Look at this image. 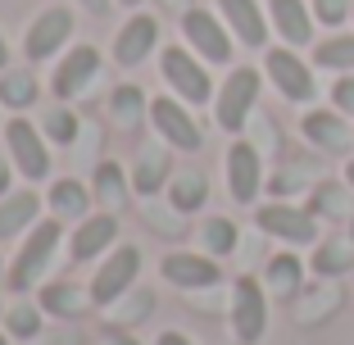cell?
<instances>
[{
  "instance_id": "cell-1",
  "label": "cell",
  "mask_w": 354,
  "mask_h": 345,
  "mask_svg": "<svg viewBox=\"0 0 354 345\" xmlns=\"http://www.w3.org/2000/svg\"><path fill=\"white\" fill-rule=\"evenodd\" d=\"M59 241H64V223H59V218L37 223V227L23 236V245H19V254H14V263L5 268V286H10L14 295H28L32 286L41 282V272L55 263V254H59Z\"/></svg>"
},
{
  "instance_id": "cell-2",
  "label": "cell",
  "mask_w": 354,
  "mask_h": 345,
  "mask_svg": "<svg viewBox=\"0 0 354 345\" xmlns=\"http://www.w3.org/2000/svg\"><path fill=\"white\" fill-rule=\"evenodd\" d=\"M159 68H164V82L173 86V95L187 100V105H209V100L218 95L205 59H200L196 50H187V46H164V50H159Z\"/></svg>"
},
{
  "instance_id": "cell-3",
  "label": "cell",
  "mask_w": 354,
  "mask_h": 345,
  "mask_svg": "<svg viewBox=\"0 0 354 345\" xmlns=\"http://www.w3.org/2000/svg\"><path fill=\"white\" fill-rule=\"evenodd\" d=\"M0 132H5V155L19 168V178L46 182V173H50V141H46L41 123H32L23 114H10V123L0 127Z\"/></svg>"
},
{
  "instance_id": "cell-4",
  "label": "cell",
  "mask_w": 354,
  "mask_h": 345,
  "mask_svg": "<svg viewBox=\"0 0 354 345\" xmlns=\"http://www.w3.org/2000/svg\"><path fill=\"white\" fill-rule=\"evenodd\" d=\"M259 68H250V64H241V68H232L227 82L218 86V95H214V118H218L223 132L236 136L241 127H245V118L254 114V105H259Z\"/></svg>"
},
{
  "instance_id": "cell-5",
  "label": "cell",
  "mask_w": 354,
  "mask_h": 345,
  "mask_svg": "<svg viewBox=\"0 0 354 345\" xmlns=\"http://www.w3.org/2000/svg\"><path fill=\"white\" fill-rule=\"evenodd\" d=\"M182 41L200 55L205 64H227L232 59V28L223 23V14H209L200 5H187L182 10Z\"/></svg>"
},
{
  "instance_id": "cell-6",
  "label": "cell",
  "mask_w": 354,
  "mask_h": 345,
  "mask_svg": "<svg viewBox=\"0 0 354 345\" xmlns=\"http://www.w3.org/2000/svg\"><path fill=\"white\" fill-rule=\"evenodd\" d=\"M73 10L68 5H50V10H41L37 19L28 23V37H23V55H28L32 64H46V59H59L64 50H68V41H73Z\"/></svg>"
},
{
  "instance_id": "cell-7",
  "label": "cell",
  "mask_w": 354,
  "mask_h": 345,
  "mask_svg": "<svg viewBox=\"0 0 354 345\" xmlns=\"http://www.w3.org/2000/svg\"><path fill=\"white\" fill-rule=\"evenodd\" d=\"M136 272H141V250L136 245H114V250L104 254V263L91 272V304L95 309H109L114 300H123L127 291H132Z\"/></svg>"
},
{
  "instance_id": "cell-8",
  "label": "cell",
  "mask_w": 354,
  "mask_h": 345,
  "mask_svg": "<svg viewBox=\"0 0 354 345\" xmlns=\"http://www.w3.org/2000/svg\"><path fill=\"white\" fill-rule=\"evenodd\" d=\"M150 123H155V136L164 141V146H173V150L196 155V150L205 146V132H200V123L191 118V105H187V100H177V95H159V100H150Z\"/></svg>"
},
{
  "instance_id": "cell-9",
  "label": "cell",
  "mask_w": 354,
  "mask_h": 345,
  "mask_svg": "<svg viewBox=\"0 0 354 345\" xmlns=\"http://www.w3.org/2000/svg\"><path fill=\"white\" fill-rule=\"evenodd\" d=\"M95 73H100V50H95L91 41L68 46V50L55 59V73H50L55 100H64V105H68V100H77V95L95 82Z\"/></svg>"
},
{
  "instance_id": "cell-10",
  "label": "cell",
  "mask_w": 354,
  "mask_h": 345,
  "mask_svg": "<svg viewBox=\"0 0 354 345\" xmlns=\"http://www.w3.org/2000/svg\"><path fill=\"white\" fill-rule=\"evenodd\" d=\"M232 332L241 345L263 341V332H268V295L254 277H236V286H232Z\"/></svg>"
},
{
  "instance_id": "cell-11",
  "label": "cell",
  "mask_w": 354,
  "mask_h": 345,
  "mask_svg": "<svg viewBox=\"0 0 354 345\" xmlns=\"http://www.w3.org/2000/svg\"><path fill=\"white\" fill-rule=\"evenodd\" d=\"M263 73H268L272 86H277L286 100H295V105H304V100H313V95H318L313 68L291 50V46H272V50L263 55Z\"/></svg>"
},
{
  "instance_id": "cell-12",
  "label": "cell",
  "mask_w": 354,
  "mask_h": 345,
  "mask_svg": "<svg viewBox=\"0 0 354 345\" xmlns=\"http://www.w3.org/2000/svg\"><path fill=\"white\" fill-rule=\"evenodd\" d=\"M254 223H259L263 236L281 241V245H313L318 241V218H313L309 209H300V205H263L259 214H254Z\"/></svg>"
},
{
  "instance_id": "cell-13",
  "label": "cell",
  "mask_w": 354,
  "mask_h": 345,
  "mask_svg": "<svg viewBox=\"0 0 354 345\" xmlns=\"http://www.w3.org/2000/svg\"><path fill=\"white\" fill-rule=\"evenodd\" d=\"M159 272H164V282L177 286V291H209V286H218V282H223L218 259H214V254H191V250L164 254Z\"/></svg>"
},
{
  "instance_id": "cell-14",
  "label": "cell",
  "mask_w": 354,
  "mask_h": 345,
  "mask_svg": "<svg viewBox=\"0 0 354 345\" xmlns=\"http://www.w3.org/2000/svg\"><path fill=\"white\" fill-rule=\"evenodd\" d=\"M155 46H159V19L155 14L132 10V19L114 32V59L123 68H141L146 55H155Z\"/></svg>"
},
{
  "instance_id": "cell-15",
  "label": "cell",
  "mask_w": 354,
  "mask_h": 345,
  "mask_svg": "<svg viewBox=\"0 0 354 345\" xmlns=\"http://www.w3.org/2000/svg\"><path fill=\"white\" fill-rule=\"evenodd\" d=\"M223 168H227L232 200H236V205H250V200L259 196V187H263V159H259V150H254L250 141H232Z\"/></svg>"
},
{
  "instance_id": "cell-16",
  "label": "cell",
  "mask_w": 354,
  "mask_h": 345,
  "mask_svg": "<svg viewBox=\"0 0 354 345\" xmlns=\"http://www.w3.org/2000/svg\"><path fill=\"white\" fill-rule=\"evenodd\" d=\"M114 245H118V218L109 209L86 214V218L73 227V236H68V254H73V263H91V259H100L104 250H114Z\"/></svg>"
},
{
  "instance_id": "cell-17",
  "label": "cell",
  "mask_w": 354,
  "mask_h": 345,
  "mask_svg": "<svg viewBox=\"0 0 354 345\" xmlns=\"http://www.w3.org/2000/svg\"><path fill=\"white\" fill-rule=\"evenodd\" d=\"M218 14H223V23L232 28V37H236L241 46H250V50H263V46H268L272 23L263 19L259 0H218Z\"/></svg>"
},
{
  "instance_id": "cell-18",
  "label": "cell",
  "mask_w": 354,
  "mask_h": 345,
  "mask_svg": "<svg viewBox=\"0 0 354 345\" xmlns=\"http://www.w3.org/2000/svg\"><path fill=\"white\" fill-rule=\"evenodd\" d=\"M268 23L281 37V46H291V50L313 41V10L304 0H268Z\"/></svg>"
},
{
  "instance_id": "cell-19",
  "label": "cell",
  "mask_w": 354,
  "mask_h": 345,
  "mask_svg": "<svg viewBox=\"0 0 354 345\" xmlns=\"http://www.w3.org/2000/svg\"><path fill=\"white\" fill-rule=\"evenodd\" d=\"M300 132H304V141H313L318 150H332V155L354 146V127H345L341 109H309L300 118Z\"/></svg>"
},
{
  "instance_id": "cell-20",
  "label": "cell",
  "mask_w": 354,
  "mask_h": 345,
  "mask_svg": "<svg viewBox=\"0 0 354 345\" xmlns=\"http://www.w3.org/2000/svg\"><path fill=\"white\" fill-rule=\"evenodd\" d=\"M41 218V196L37 191H10L0 200V245L5 241H23Z\"/></svg>"
},
{
  "instance_id": "cell-21",
  "label": "cell",
  "mask_w": 354,
  "mask_h": 345,
  "mask_svg": "<svg viewBox=\"0 0 354 345\" xmlns=\"http://www.w3.org/2000/svg\"><path fill=\"white\" fill-rule=\"evenodd\" d=\"M46 205H50V218L82 223L86 214H91L95 196H91V187H82L77 178H59V182H50V191H46Z\"/></svg>"
},
{
  "instance_id": "cell-22",
  "label": "cell",
  "mask_w": 354,
  "mask_h": 345,
  "mask_svg": "<svg viewBox=\"0 0 354 345\" xmlns=\"http://www.w3.org/2000/svg\"><path fill=\"white\" fill-rule=\"evenodd\" d=\"M168 182H173V159H168V150L146 146L141 155H136V164H132V191L136 196H155V191H164Z\"/></svg>"
},
{
  "instance_id": "cell-23",
  "label": "cell",
  "mask_w": 354,
  "mask_h": 345,
  "mask_svg": "<svg viewBox=\"0 0 354 345\" xmlns=\"http://www.w3.org/2000/svg\"><path fill=\"white\" fill-rule=\"evenodd\" d=\"M41 100V82L32 68H5L0 73V109H10V114H28L32 105Z\"/></svg>"
},
{
  "instance_id": "cell-24",
  "label": "cell",
  "mask_w": 354,
  "mask_h": 345,
  "mask_svg": "<svg viewBox=\"0 0 354 345\" xmlns=\"http://www.w3.org/2000/svg\"><path fill=\"white\" fill-rule=\"evenodd\" d=\"M127 191H132V178H127V173L114 164V159H104V164H95L91 196H95V205H100V209H109V214H114V209H123Z\"/></svg>"
},
{
  "instance_id": "cell-25",
  "label": "cell",
  "mask_w": 354,
  "mask_h": 345,
  "mask_svg": "<svg viewBox=\"0 0 354 345\" xmlns=\"http://www.w3.org/2000/svg\"><path fill=\"white\" fill-rule=\"evenodd\" d=\"M205 200H209V178L200 173V168H182V173H173V182H168V205H173L177 214L205 209Z\"/></svg>"
},
{
  "instance_id": "cell-26",
  "label": "cell",
  "mask_w": 354,
  "mask_h": 345,
  "mask_svg": "<svg viewBox=\"0 0 354 345\" xmlns=\"http://www.w3.org/2000/svg\"><path fill=\"white\" fill-rule=\"evenodd\" d=\"M37 304H41L50 318H82V309L91 304V295H82V286H73V282H46Z\"/></svg>"
},
{
  "instance_id": "cell-27",
  "label": "cell",
  "mask_w": 354,
  "mask_h": 345,
  "mask_svg": "<svg viewBox=\"0 0 354 345\" xmlns=\"http://www.w3.org/2000/svg\"><path fill=\"white\" fill-rule=\"evenodd\" d=\"M313 272H318V277H341V272H354V241L350 236L318 241V250H313Z\"/></svg>"
},
{
  "instance_id": "cell-28",
  "label": "cell",
  "mask_w": 354,
  "mask_h": 345,
  "mask_svg": "<svg viewBox=\"0 0 354 345\" xmlns=\"http://www.w3.org/2000/svg\"><path fill=\"white\" fill-rule=\"evenodd\" d=\"M109 114H114L118 127H141V118H150V100L136 82H118L114 95H109Z\"/></svg>"
},
{
  "instance_id": "cell-29",
  "label": "cell",
  "mask_w": 354,
  "mask_h": 345,
  "mask_svg": "<svg viewBox=\"0 0 354 345\" xmlns=\"http://www.w3.org/2000/svg\"><path fill=\"white\" fill-rule=\"evenodd\" d=\"M300 282H304V263L295 259L291 250H281V254H272V259H268L263 286H268L272 295H281V300H286V295H295V291H300Z\"/></svg>"
},
{
  "instance_id": "cell-30",
  "label": "cell",
  "mask_w": 354,
  "mask_h": 345,
  "mask_svg": "<svg viewBox=\"0 0 354 345\" xmlns=\"http://www.w3.org/2000/svg\"><path fill=\"white\" fill-rule=\"evenodd\" d=\"M350 191H354V187H350ZM350 191H345V187H336V182H318L304 209H309L313 218H354Z\"/></svg>"
},
{
  "instance_id": "cell-31",
  "label": "cell",
  "mask_w": 354,
  "mask_h": 345,
  "mask_svg": "<svg viewBox=\"0 0 354 345\" xmlns=\"http://www.w3.org/2000/svg\"><path fill=\"white\" fill-rule=\"evenodd\" d=\"M313 64L332 73H354V32H336L327 41L313 46Z\"/></svg>"
},
{
  "instance_id": "cell-32",
  "label": "cell",
  "mask_w": 354,
  "mask_h": 345,
  "mask_svg": "<svg viewBox=\"0 0 354 345\" xmlns=\"http://www.w3.org/2000/svg\"><path fill=\"white\" fill-rule=\"evenodd\" d=\"M41 323H46V309L41 304H28V300H19V304H10L5 309V332H10V341H32V336L41 332Z\"/></svg>"
},
{
  "instance_id": "cell-33",
  "label": "cell",
  "mask_w": 354,
  "mask_h": 345,
  "mask_svg": "<svg viewBox=\"0 0 354 345\" xmlns=\"http://www.w3.org/2000/svg\"><path fill=\"white\" fill-rule=\"evenodd\" d=\"M77 127H82V123H77V114L64 105V100L46 109V123H41L46 141H55V146H73V141H77Z\"/></svg>"
},
{
  "instance_id": "cell-34",
  "label": "cell",
  "mask_w": 354,
  "mask_h": 345,
  "mask_svg": "<svg viewBox=\"0 0 354 345\" xmlns=\"http://www.w3.org/2000/svg\"><path fill=\"white\" fill-rule=\"evenodd\" d=\"M236 223L232 218H209L205 227H200V241H205V250L214 254V259H223V254H232L236 250Z\"/></svg>"
},
{
  "instance_id": "cell-35",
  "label": "cell",
  "mask_w": 354,
  "mask_h": 345,
  "mask_svg": "<svg viewBox=\"0 0 354 345\" xmlns=\"http://www.w3.org/2000/svg\"><path fill=\"white\" fill-rule=\"evenodd\" d=\"M309 10H313V19H318V23H327V28H341V23L354 14V0H313Z\"/></svg>"
},
{
  "instance_id": "cell-36",
  "label": "cell",
  "mask_w": 354,
  "mask_h": 345,
  "mask_svg": "<svg viewBox=\"0 0 354 345\" xmlns=\"http://www.w3.org/2000/svg\"><path fill=\"white\" fill-rule=\"evenodd\" d=\"M332 105L341 109V114H354V73H341L332 86Z\"/></svg>"
},
{
  "instance_id": "cell-37",
  "label": "cell",
  "mask_w": 354,
  "mask_h": 345,
  "mask_svg": "<svg viewBox=\"0 0 354 345\" xmlns=\"http://www.w3.org/2000/svg\"><path fill=\"white\" fill-rule=\"evenodd\" d=\"M14 173H19V168L10 164V155H0V200L10 196V182H14Z\"/></svg>"
},
{
  "instance_id": "cell-38",
  "label": "cell",
  "mask_w": 354,
  "mask_h": 345,
  "mask_svg": "<svg viewBox=\"0 0 354 345\" xmlns=\"http://www.w3.org/2000/svg\"><path fill=\"white\" fill-rule=\"evenodd\" d=\"M155 345H196V341H191V336H182V332H173V327H168V332H159V336H155Z\"/></svg>"
},
{
  "instance_id": "cell-39",
  "label": "cell",
  "mask_w": 354,
  "mask_h": 345,
  "mask_svg": "<svg viewBox=\"0 0 354 345\" xmlns=\"http://www.w3.org/2000/svg\"><path fill=\"white\" fill-rule=\"evenodd\" d=\"M77 5H82L86 14H95V19H100V14H109V5H114V0H77Z\"/></svg>"
},
{
  "instance_id": "cell-40",
  "label": "cell",
  "mask_w": 354,
  "mask_h": 345,
  "mask_svg": "<svg viewBox=\"0 0 354 345\" xmlns=\"http://www.w3.org/2000/svg\"><path fill=\"white\" fill-rule=\"evenodd\" d=\"M100 345H136V336H127V332H109V336H100Z\"/></svg>"
},
{
  "instance_id": "cell-41",
  "label": "cell",
  "mask_w": 354,
  "mask_h": 345,
  "mask_svg": "<svg viewBox=\"0 0 354 345\" xmlns=\"http://www.w3.org/2000/svg\"><path fill=\"white\" fill-rule=\"evenodd\" d=\"M10 68V41H5V32H0V73Z\"/></svg>"
},
{
  "instance_id": "cell-42",
  "label": "cell",
  "mask_w": 354,
  "mask_h": 345,
  "mask_svg": "<svg viewBox=\"0 0 354 345\" xmlns=\"http://www.w3.org/2000/svg\"><path fill=\"white\" fill-rule=\"evenodd\" d=\"M345 187H354V159L345 164Z\"/></svg>"
},
{
  "instance_id": "cell-43",
  "label": "cell",
  "mask_w": 354,
  "mask_h": 345,
  "mask_svg": "<svg viewBox=\"0 0 354 345\" xmlns=\"http://www.w3.org/2000/svg\"><path fill=\"white\" fill-rule=\"evenodd\" d=\"M118 5H123V10H136V5H141V0H118Z\"/></svg>"
},
{
  "instance_id": "cell-44",
  "label": "cell",
  "mask_w": 354,
  "mask_h": 345,
  "mask_svg": "<svg viewBox=\"0 0 354 345\" xmlns=\"http://www.w3.org/2000/svg\"><path fill=\"white\" fill-rule=\"evenodd\" d=\"M0 345H10V332H0Z\"/></svg>"
},
{
  "instance_id": "cell-45",
  "label": "cell",
  "mask_w": 354,
  "mask_h": 345,
  "mask_svg": "<svg viewBox=\"0 0 354 345\" xmlns=\"http://www.w3.org/2000/svg\"><path fill=\"white\" fill-rule=\"evenodd\" d=\"M0 323H5V300H0Z\"/></svg>"
},
{
  "instance_id": "cell-46",
  "label": "cell",
  "mask_w": 354,
  "mask_h": 345,
  "mask_svg": "<svg viewBox=\"0 0 354 345\" xmlns=\"http://www.w3.org/2000/svg\"><path fill=\"white\" fill-rule=\"evenodd\" d=\"M350 241H354V218H350Z\"/></svg>"
},
{
  "instance_id": "cell-47",
  "label": "cell",
  "mask_w": 354,
  "mask_h": 345,
  "mask_svg": "<svg viewBox=\"0 0 354 345\" xmlns=\"http://www.w3.org/2000/svg\"><path fill=\"white\" fill-rule=\"evenodd\" d=\"M0 277H5V259H0Z\"/></svg>"
}]
</instances>
